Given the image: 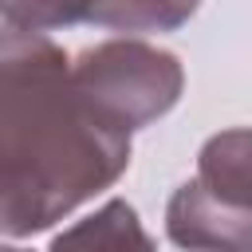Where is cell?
Wrapping results in <instances>:
<instances>
[{
  "label": "cell",
  "instance_id": "cell-1",
  "mask_svg": "<svg viewBox=\"0 0 252 252\" xmlns=\"http://www.w3.org/2000/svg\"><path fill=\"white\" fill-rule=\"evenodd\" d=\"M79 91L71 55L47 32L4 28L0 39V232L24 240L106 193L134 158Z\"/></svg>",
  "mask_w": 252,
  "mask_h": 252
},
{
  "label": "cell",
  "instance_id": "cell-2",
  "mask_svg": "<svg viewBox=\"0 0 252 252\" xmlns=\"http://www.w3.org/2000/svg\"><path fill=\"white\" fill-rule=\"evenodd\" d=\"M71 67L79 91L126 134L154 126L185 94V67L177 51L146 43L138 35L91 43L71 59Z\"/></svg>",
  "mask_w": 252,
  "mask_h": 252
},
{
  "label": "cell",
  "instance_id": "cell-3",
  "mask_svg": "<svg viewBox=\"0 0 252 252\" xmlns=\"http://www.w3.org/2000/svg\"><path fill=\"white\" fill-rule=\"evenodd\" d=\"M165 236L177 248L252 252V209L217 197L193 173L165 201Z\"/></svg>",
  "mask_w": 252,
  "mask_h": 252
},
{
  "label": "cell",
  "instance_id": "cell-4",
  "mask_svg": "<svg viewBox=\"0 0 252 252\" xmlns=\"http://www.w3.org/2000/svg\"><path fill=\"white\" fill-rule=\"evenodd\" d=\"M197 181L217 197L252 209V126H232L197 150Z\"/></svg>",
  "mask_w": 252,
  "mask_h": 252
},
{
  "label": "cell",
  "instance_id": "cell-5",
  "mask_svg": "<svg viewBox=\"0 0 252 252\" xmlns=\"http://www.w3.org/2000/svg\"><path fill=\"white\" fill-rule=\"evenodd\" d=\"M130 244L134 248H154V240L142 228L134 205L122 201V197H110L91 217L75 220L59 236H51V248H130Z\"/></svg>",
  "mask_w": 252,
  "mask_h": 252
},
{
  "label": "cell",
  "instance_id": "cell-6",
  "mask_svg": "<svg viewBox=\"0 0 252 252\" xmlns=\"http://www.w3.org/2000/svg\"><path fill=\"white\" fill-rule=\"evenodd\" d=\"M201 0H94L91 20L94 28L142 35V32H177L193 20Z\"/></svg>",
  "mask_w": 252,
  "mask_h": 252
},
{
  "label": "cell",
  "instance_id": "cell-7",
  "mask_svg": "<svg viewBox=\"0 0 252 252\" xmlns=\"http://www.w3.org/2000/svg\"><path fill=\"white\" fill-rule=\"evenodd\" d=\"M94 0H0L4 28L16 32H63L91 20Z\"/></svg>",
  "mask_w": 252,
  "mask_h": 252
}]
</instances>
